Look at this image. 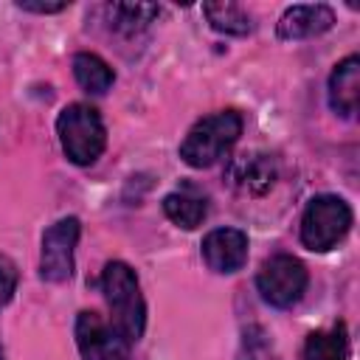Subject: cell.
<instances>
[{"label": "cell", "mask_w": 360, "mask_h": 360, "mask_svg": "<svg viewBox=\"0 0 360 360\" xmlns=\"http://www.w3.org/2000/svg\"><path fill=\"white\" fill-rule=\"evenodd\" d=\"M73 76H76L79 87L93 93V96L107 93L112 87V82H115L112 68L98 53H90V51H82V53L73 56Z\"/></svg>", "instance_id": "obj_13"}, {"label": "cell", "mask_w": 360, "mask_h": 360, "mask_svg": "<svg viewBox=\"0 0 360 360\" xmlns=\"http://www.w3.org/2000/svg\"><path fill=\"white\" fill-rule=\"evenodd\" d=\"M0 360H6V357H3V349H0Z\"/></svg>", "instance_id": "obj_19"}, {"label": "cell", "mask_w": 360, "mask_h": 360, "mask_svg": "<svg viewBox=\"0 0 360 360\" xmlns=\"http://www.w3.org/2000/svg\"><path fill=\"white\" fill-rule=\"evenodd\" d=\"M242 135V115L236 110H219L200 118L180 143V158L191 169H208L219 163Z\"/></svg>", "instance_id": "obj_2"}, {"label": "cell", "mask_w": 360, "mask_h": 360, "mask_svg": "<svg viewBox=\"0 0 360 360\" xmlns=\"http://www.w3.org/2000/svg\"><path fill=\"white\" fill-rule=\"evenodd\" d=\"M335 25V11L326 3L315 6H290L278 20V37L281 39H307L329 31Z\"/></svg>", "instance_id": "obj_10"}, {"label": "cell", "mask_w": 360, "mask_h": 360, "mask_svg": "<svg viewBox=\"0 0 360 360\" xmlns=\"http://www.w3.org/2000/svg\"><path fill=\"white\" fill-rule=\"evenodd\" d=\"M163 214H166L174 225L191 231V228H197V225L205 219L208 202H205V197H200V194L183 188V191H172V194L163 197Z\"/></svg>", "instance_id": "obj_14"}, {"label": "cell", "mask_w": 360, "mask_h": 360, "mask_svg": "<svg viewBox=\"0 0 360 360\" xmlns=\"http://www.w3.org/2000/svg\"><path fill=\"white\" fill-rule=\"evenodd\" d=\"M101 292L112 312V326L127 343H135L146 326V304L135 270L127 262H107L101 270Z\"/></svg>", "instance_id": "obj_1"}, {"label": "cell", "mask_w": 360, "mask_h": 360, "mask_svg": "<svg viewBox=\"0 0 360 360\" xmlns=\"http://www.w3.org/2000/svg\"><path fill=\"white\" fill-rule=\"evenodd\" d=\"M307 284H309V273H307L304 262L290 253L270 256L256 276V287H259L262 298L278 309L298 304L301 295L307 292Z\"/></svg>", "instance_id": "obj_5"}, {"label": "cell", "mask_w": 360, "mask_h": 360, "mask_svg": "<svg viewBox=\"0 0 360 360\" xmlns=\"http://www.w3.org/2000/svg\"><path fill=\"white\" fill-rule=\"evenodd\" d=\"M304 360H349L346 323H335L329 332H312L304 343Z\"/></svg>", "instance_id": "obj_15"}, {"label": "cell", "mask_w": 360, "mask_h": 360, "mask_svg": "<svg viewBox=\"0 0 360 360\" xmlns=\"http://www.w3.org/2000/svg\"><path fill=\"white\" fill-rule=\"evenodd\" d=\"M202 14L208 20V25L219 34H228V37H248L253 31V22H250V14L239 6V3H231V0H217V3H202Z\"/></svg>", "instance_id": "obj_12"}, {"label": "cell", "mask_w": 360, "mask_h": 360, "mask_svg": "<svg viewBox=\"0 0 360 360\" xmlns=\"http://www.w3.org/2000/svg\"><path fill=\"white\" fill-rule=\"evenodd\" d=\"M158 14H160V8L155 3H115V6H110L112 28L118 34H127V37L143 31Z\"/></svg>", "instance_id": "obj_16"}, {"label": "cell", "mask_w": 360, "mask_h": 360, "mask_svg": "<svg viewBox=\"0 0 360 360\" xmlns=\"http://www.w3.org/2000/svg\"><path fill=\"white\" fill-rule=\"evenodd\" d=\"M17 6L22 11H34V14H56V11L68 8V3H34V0H20Z\"/></svg>", "instance_id": "obj_18"}, {"label": "cell", "mask_w": 360, "mask_h": 360, "mask_svg": "<svg viewBox=\"0 0 360 360\" xmlns=\"http://www.w3.org/2000/svg\"><path fill=\"white\" fill-rule=\"evenodd\" d=\"M82 225L76 217H62L42 233V253H39V276L51 284H62L73 276V253L79 242Z\"/></svg>", "instance_id": "obj_6"}, {"label": "cell", "mask_w": 360, "mask_h": 360, "mask_svg": "<svg viewBox=\"0 0 360 360\" xmlns=\"http://www.w3.org/2000/svg\"><path fill=\"white\" fill-rule=\"evenodd\" d=\"M202 259L214 273H236L248 262V236L239 228H217L202 239Z\"/></svg>", "instance_id": "obj_8"}, {"label": "cell", "mask_w": 360, "mask_h": 360, "mask_svg": "<svg viewBox=\"0 0 360 360\" xmlns=\"http://www.w3.org/2000/svg\"><path fill=\"white\" fill-rule=\"evenodd\" d=\"M276 174H278L276 160H273L270 155H262V152L242 155V158H236V160L231 163V169H228L231 186H233L236 191L253 194V197L267 194V191L273 188V183H276Z\"/></svg>", "instance_id": "obj_9"}, {"label": "cell", "mask_w": 360, "mask_h": 360, "mask_svg": "<svg viewBox=\"0 0 360 360\" xmlns=\"http://www.w3.org/2000/svg\"><path fill=\"white\" fill-rule=\"evenodd\" d=\"M357 104H360V59L352 53L343 62H338L329 76V107L338 115L352 118L357 112Z\"/></svg>", "instance_id": "obj_11"}, {"label": "cell", "mask_w": 360, "mask_h": 360, "mask_svg": "<svg viewBox=\"0 0 360 360\" xmlns=\"http://www.w3.org/2000/svg\"><path fill=\"white\" fill-rule=\"evenodd\" d=\"M352 208L338 194H318L307 202L301 214V242L307 250L323 253L335 248L352 228Z\"/></svg>", "instance_id": "obj_4"}, {"label": "cell", "mask_w": 360, "mask_h": 360, "mask_svg": "<svg viewBox=\"0 0 360 360\" xmlns=\"http://www.w3.org/2000/svg\"><path fill=\"white\" fill-rule=\"evenodd\" d=\"M14 290H17V267L8 256H0V309L11 301Z\"/></svg>", "instance_id": "obj_17"}, {"label": "cell", "mask_w": 360, "mask_h": 360, "mask_svg": "<svg viewBox=\"0 0 360 360\" xmlns=\"http://www.w3.org/2000/svg\"><path fill=\"white\" fill-rule=\"evenodd\" d=\"M76 346L82 360H129V343L124 335L90 309L76 318Z\"/></svg>", "instance_id": "obj_7"}, {"label": "cell", "mask_w": 360, "mask_h": 360, "mask_svg": "<svg viewBox=\"0 0 360 360\" xmlns=\"http://www.w3.org/2000/svg\"><path fill=\"white\" fill-rule=\"evenodd\" d=\"M56 135L62 143V152L76 166H90L101 158L107 143V129L96 107L90 104H68L56 118Z\"/></svg>", "instance_id": "obj_3"}]
</instances>
